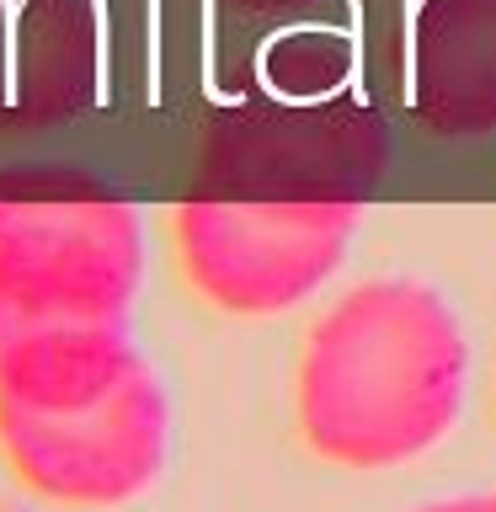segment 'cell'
<instances>
[{
  "mask_svg": "<svg viewBox=\"0 0 496 512\" xmlns=\"http://www.w3.org/2000/svg\"><path fill=\"white\" fill-rule=\"evenodd\" d=\"M470 342L438 288L368 278L310 326L294 416L310 454L342 470H390L427 454L464 406Z\"/></svg>",
  "mask_w": 496,
  "mask_h": 512,
  "instance_id": "cell-1",
  "label": "cell"
},
{
  "mask_svg": "<svg viewBox=\"0 0 496 512\" xmlns=\"http://www.w3.org/2000/svg\"><path fill=\"white\" fill-rule=\"evenodd\" d=\"M406 59L422 123L438 134L496 128V0H416Z\"/></svg>",
  "mask_w": 496,
  "mask_h": 512,
  "instance_id": "cell-7",
  "label": "cell"
},
{
  "mask_svg": "<svg viewBox=\"0 0 496 512\" xmlns=\"http://www.w3.org/2000/svg\"><path fill=\"white\" fill-rule=\"evenodd\" d=\"M416 512H496V491H470V496H448V502H427Z\"/></svg>",
  "mask_w": 496,
  "mask_h": 512,
  "instance_id": "cell-8",
  "label": "cell"
},
{
  "mask_svg": "<svg viewBox=\"0 0 496 512\" xmlns=\"http://www.w3.org/2000/svg\"><path fill=\"white\" fill-rule=\"evenodd\" d=\"M358 219L352 198L192 192L171 208L166 230L176 272L208 310L262 320L304 304L342 267Z\"/></svg>",
  "mask_w": 496,
  "mask_h": 512,
  "instance_id": "cell-3",
  "label": "cell"
},
{
  "mask_svg": "<svg viewBox=\"0 0 496 512\" xmlns=\"http://www.w3.org/2000/svg\"><path fill=\"white\" fill-rule=\"evenodd\" d=\"M171 459V400L150 363L59 411L0 406V464L32 502L112 512L139 502Z\"/></svg>",
  "mask_w": 496,
  "mask_h": 512,
  "instance_id": "cell-4",
  "label": "cell"
},
{
  "mask_svg": "<svg viewBox=\"0 0 496 512\" xmlns=\"http://www.w3.org/2000/svg\"><path fill=\"white\" fill-rule=\"evenodd\" d=\"M107 80L102 0H0V139L80 118Z\"/></svg>",
  "mask_w": 496,
  "mask_h": 512,
  "instance_id": "cell-5",
  "label": "cell"
},
{
  "mask_svg": "<svg viewBox=\"0 0 496 512\" xmlns=\"http://www.w3.org/2000/svg\"><path fill=\"white\" fill-rule=\"evenodd\" d=\"M144 219L128 192L75 160L0 166V304L134 315Z\"/></svg>",
  "mask_w": 496,
  "mask_h": 512,
  "instance_id": "cell-2",
  "label": "cell"
},
{
  "mask_svg": "<svg viewBox=\"0 0 496 512\" xmlns=\"http://www.w3.org/2000/svg\"><path fill=\"white\" fill-rule=\"evenodd\" d=\"M144 363L134 315H70L0 304V406L59 411L112 390Z\"/></svg>",
  "mask_w": 496,
  "mask_h": 512,
  "instance_id": "cell-6",
  "label": "cell"
}]
</instances>
